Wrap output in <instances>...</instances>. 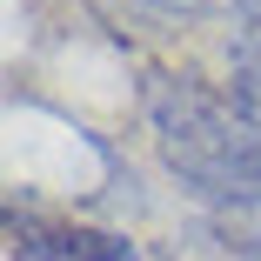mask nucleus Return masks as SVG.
<instances>
[{"label":"nucleus","mask_w":261,"mask_h":261,"mask_svg":"<svg viewBox=\"0 0 261 261\" xmlns=\"http://www.w3.org/2000/svg\"><path fill=\"white\" fill-rule=\"evenodd\" d=\"M161 161L215 201L261 215V114L234 94H215L188 74H147L141 87Z\"/></svg>","instance_id":"nucleus-1"},{"label":"nucleus","mask_w":261,"mask_h":261,"mask_svg":"<svg viewBox=\"0 0 261 261\" xmlns=\"http://www.w3.org/2000/svg\"><path fill=\"white\" fill-rule=\"evenodd\" d=\"M61 254L67 261H141L127 234H100V228H61Z\"/></svg>","instance_id":"nucleus-2"},{"label":"nucleus","mask_w":261,"mask_h":261,"mask_svg":"<svg viewBox=\"0 0 261 261\" xmlns=\"http://www.w3.org/2000/svg\"><path fill=\"white\" fill-rule=\"evenodd\" d=\"M141 7L154 14V20H174V27H188V20H201L215 0H141Z\"/></svg>","instance_id":"nucleus-3"},{"label":"nucleus","mask_w":261,"mask_h":261,"mask_svg":"<svg viewBox=\"0 0 261 261\" xmlns=\"http://www.w3.org/2000/svg\"><path fill=\"white\" fill-rule=\"evenodd\" d=\"M234 7H241V14H261V0H234Z\"/></svg>","instance_id":"nucleus-4"}]
</instances>
